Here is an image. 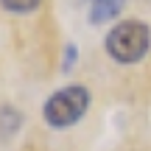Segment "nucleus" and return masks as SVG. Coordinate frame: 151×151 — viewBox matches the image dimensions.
Masks as SVG:
<instances>
[{
	"instance_id": "f257e3e1",
	"label": "nucleus",
	"mask_w": 151,
	"mask_h": 151,
	"mask_svg": "<svg viewBox=\"0 0 151 151\" xmlns=\"http://www.w3.org/2000/svg\"><path fill=\"white\" fill-rule=\"evenodd\" d=\"M151 45V31L146 22L140 20H126L112 25V31L106 34V53L120 65H134L148 53Z\"/></svg>"
},
{
	"instance_id": "f03ea898",
	"label": "nucleus",
	"mask_w": 151,
	"mask_h": 151,
	"mask_svg": "<svg viewBox=\"0 0 151 151\" xmlns=\"http://www.w3.org/2000/svg\"><path fill=\"white\" fill-rule=\"evenodd\" d=\"M90 109V90H84L81 84H70L56 90L53 95L45 101L42 118L53 129H67V126L78 123L84 118V112Z\"/></svg>"
},
{
	"instance_id": "20e7f679",
	"label": "nucleus",
	"mask_w": 151,
	"mask_h": 151,
	"mask_svg": "<svg viewBox=\"0 0 151 151\" xmlns=\"http://www.w3.org/2000/svg\"><path fill=\"white\" fill-rule=\"evenodd\" d=\"M20 123H22V118L14 106H0V134L3 137H11Z\"/></svg>"
},
{
	"instance_id": "7ed1b4c3",
	"label": "nucleus",
	"mask_w": 151,
	"mask_h": 151,
	"mask_svg": "<svg viewBox=\"0 0 151 151\" xmlns=\"http://www.w3.org/2000/svg\"><path fill=\"white\" fill-rule=\"evenodd\" d=\"M126 0H90V22L101 25V22H109L123 11Z\"/></svg>"
},
{
	"instance_id": "423d86ee",
	"label": "nucleus",
	"mask_w": 151,
	"mask_h": 151,
	"mask_svg": "<svg viewBox=\"0 0 151 151\" xmlns=\"http://www.w3.org/2000/svg\"><path fill=\"white\" fill-rule=\"evenodd\" d=\"M76 59H78V48H76L73 42H67L65 45V50H62V70H73L76 67Z\"/></svg>"
},
{
	"instance_id": "39448f33",
	"label": "nucleus",
	"mask_w": 151,
	"mask_h": 151,
	"mask_svg": "<svg viewBox=\"0 0 151 151\" xmlns=\"http://www.w3.org/2000/svg\"><path fill=\"white\" fill-rule=\"evenodd\" d=\"M39 3L42 0H0V6L11 14H31V11L39 9Z\"/></svg>"
}]
</instances>
